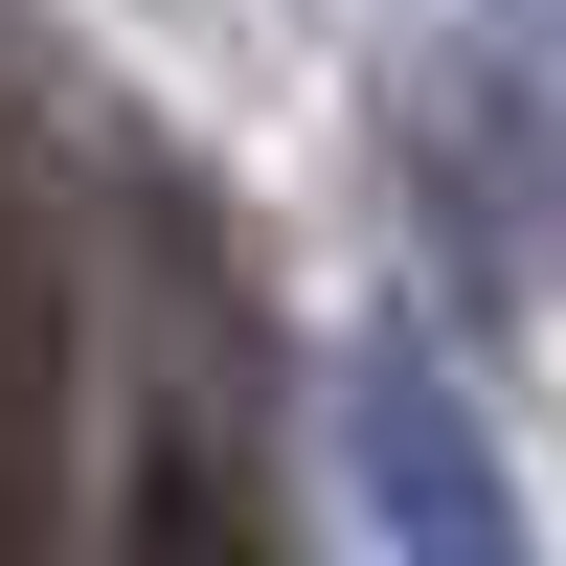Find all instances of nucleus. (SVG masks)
<instances>
[{"label":"nucleus","instance_id":"f257e3e1","mask_svg":"<svg viewBox=\"0 0 566 566\" xmlns=\"http://www.w3.org/2000/svg\"><path fill=\"white\" fill-rule=\"evenodd\" d=\"M69 386H91V317H69V205H45L23 114H0V566H45V499H69Z\"/></svg>","mask_w":566,"mask_h":566},{"label":"nucleus","instance_id":"f03ea898","mask_svg":"<svg viewBox=\"0 0 566 566\" xmlns=\"http://www.w3.org/2000/svg\"><path fill=\"white\" fill-rule=\"evenodd\" d=\"M136 566H272V544H250V476H227L205 431L136 453Z\"/></svg>","mask_w":566,"mask_h":566}]
</instances>
